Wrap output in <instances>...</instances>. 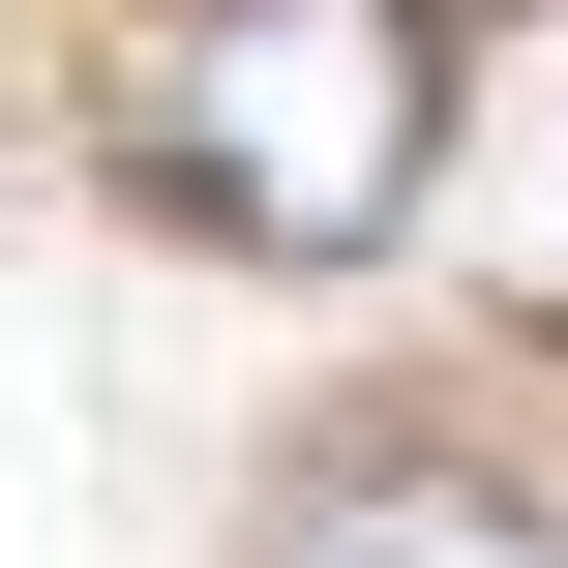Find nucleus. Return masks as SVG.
I'll use <instances>...</instances> for the list:
<instances>
[{"label": "nucleus", "mask_w": 568, "mask_h": 568, "mask_svg": "<svg viewBox=\"0 0 568 568\" xmlns=\"http://www.w3.org/2000/svg\"><path fill=\"white\" fill-rule=\"evenodd\" d=\"M120 150L270 240V270H359L449 150V0H150L120 30Z\"/></svg>", "instance_id": "1"}, {"label": "nucleus", "mask_w": 568, "mask_h": 568, "mask_svg": "<svg viewBox=\"0 0 568 568\" xmlns=\"http://www.w3.org/2000/svg\"><path fill=\"white\" fill-rule=\"evenodd\" d=\"M270 568H568V509L449 479V449H359V479H300V509H270Z\"/></svg>", "instance_id": "2"}]
</instances>
